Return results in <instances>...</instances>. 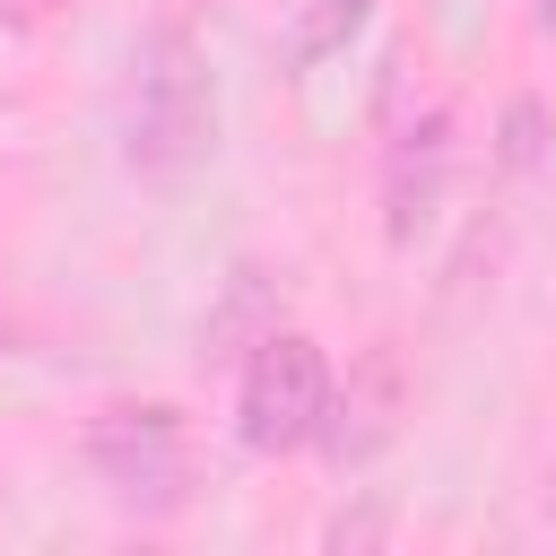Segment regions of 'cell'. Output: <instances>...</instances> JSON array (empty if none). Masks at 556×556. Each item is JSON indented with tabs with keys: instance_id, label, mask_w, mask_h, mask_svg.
Returning <instances> with one entry per match:
<instances>
[{
	"instance_id": "277c9868",
	"label": "cell",
	"mask_w": 556,
	"mask_h": 556,
	"mask_svg": "<svg viewBox=\"0 0 556 556\" xmlns=\"http://www.w3.org/2000/svg\"><path fill=\"white\" fill-rule=\"evenodd\" d=\"M443 165H452V113H426L391 139V165H382V235L391 243H417V226L443 200Z\"/></svg>"
},
{
	"instance_id": "5b68a950",
	"label": "cell",
	"mask_w": 556,
	"mask_h": 556,
	"mask_svg": "<svg viewBox=\"0 0 556 556\" xmlns=\"http://www.w3.org/2000/svg\"><path fill=\"white\" fill-rule=\"evenodd\" d=\"M391 408H400V365L374 348V356H365V374H356L348 391L330 382V408H321V434H313V443L348 469V460H365V452H382V443H391V426H400Z\"/></svg>"
},
{
	"instance_id": "8992f818",
	"label": "cell",
	"mask_w": 556,
	"mask_h": 556,
	"mask_svg": "<svg viewBox=\"0 0 556 556\" xmlns=\"http://www.w3.org/2000/svg\"><path fill=\"white\" fill-rule=\"evenodd\" d=\"M365 9H374V0H295L287 61H295V70H313V61L348 52V43H356V26H365Z\"/></svg>"
},
{
	"instance_id": "7a4b0ae2",
	"label": "cell",
	"mask_w": 556,
	"mask_h": 556,
	"mask_svg": "<svg viewBox=\"0 0 556 556\" xmlns=\"http://www.w3.org/2000/svg\"><path fill=\"white\" fill-rule=\"evenodd\" d=\"M321 408H330V356L313 330H261L252 356H243V382H235V434L243 452L261 460H287L321 434Z\"/></svg>"
},
{
	"instance_id": "6da1fadb",
	"label": "cell",
	"mask_w": 556,
	"mask_h": 556,
	"mask_svg": "<svg viewBox=\"0 0 556 556\" xmlns=\"http://www.w3.org/2000/svg\"><path fill=\"white\" fill-rule=\"evenodd\" d=\"M122 156L148 182H182L217 156V70L191 26H156L130 52V104H122Z\"/></svg>"
},
{
	"instance_id": "3957f363",
	"label": "cell",
	"mask_w": 556,
	"mask_h": 556,
	"mask_svg": "<svg viewBox=\"0 0 556 556\" xmlns=\"http://www.w3.org/2000/svg\"><path fill=\"white\" fill-rule=\"evenodd\" d=\"M87 469L104 478L113 504L130 513H174L191 495V434H182V408L165 400H122L87 426Z\"/></svg>"
},
{
	"instance_id": "ba28073f",
	"label": "cell",
	"mask_w": 556,
	"mask_h": 556,
	"mask_svg": "<svg viewBox=\"0 0 556 556\" xmlns=\"http://www.w3.org/2000/svg\"><path fill=\"white\" fill-rule=\"evenodd\" d=\"M374 539H382V504H374V513H339V521H330V547H374Z\"/></svg>"
},
{
	"instance_id": "9c48e42d",
	"label": "cell",
	"mask_w": 556,
	"mask_h": 556,
	"mask_svg": "<svg viewBox=\"0 0 556 556\" xmlns=\"http://www.w3.org/2000/svg\"><path fill=\"white\" fill-rule=\"evenodd\" d=\"M530 17H539V35H547V43H556V0H539V9H530Z\"/></svg>"
},
{
	"instance_id": "52a82bcc",
	"label": "cell",
	"mask_w": 556,
	"mask_h": 556,
	"mask_svg": "<svg viewBox=\"0 0 556 556\" xmlns=\"http://www.w3.org/2000/svg\"><path fill=\"white\" fill-rule=\"evenodd\" d=\"M539 130H547V113H539V96H521V104L504 113V165H513V174L539 165Z\"/></svg>"
}]
</instances>
